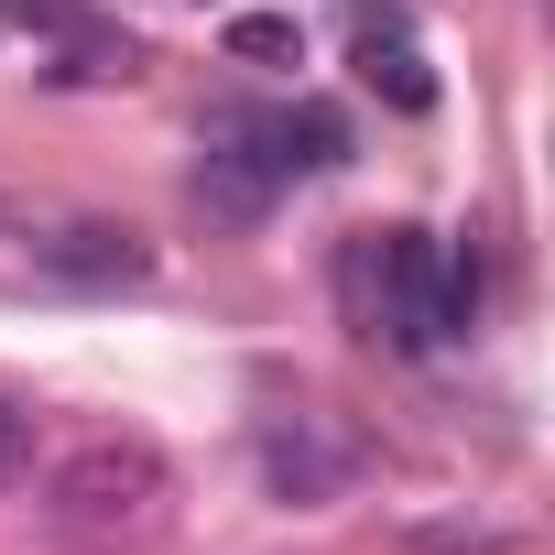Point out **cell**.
<instances>
[{"mask_svg": "<svg viewBox=\"0 0 555 555\" xmlns=\"http://www.w3.org/2000/svg\"><path fill=\"white\" fill-rule=\"evenodd\" d=\"M261 468H272V490H284V501H338L360 457L327 447L317 425H272V436H261Z\"/></svg>", "mask_w": 555, "mask_h": 555, "instance_id": "6", "label": "cell"}, {"mask_svg": "<svg viewBox=\"0 0 555 555\" xmlns=\"http://www.w3.org/2000/svg\"><path fill=\"white\" fill-rule=\"evenodd\" d=\"M164 501H175V468H164L153 436H88V447L44 479V512H55L66 533H142Z\"/></svg>", "mask_w": 555, "mask_h": 555, "instance_id": "1", "label": "cell"}, {"mask_svg": "<svg viewBox=\"0 0 555 555\" xmlns=\"http://www.w3.org/2000/svg\"><path fill=\"white\" fill-rule=\"evenodd\" d=\"M349 55H360V88H382L403 120L436 109V66H425V44H414L403 12H360V44H349Z\"/></svg>", "mask_w": 555, "mask_h": 555, "instance_id": "3", "label": "cell"}, {"mask_svg": "<svg viewBox=\"0 0 555 555\" xmlns=\"http://www.w3.org/2000/svg\"><path fill=\"white\" fill-rule=\"evenodd\" d=\"M229 55L240 66H306V34H295V12H240L229 23Z\"/></svg>", "mask_w": 555, "mask_h": 555, "instance_id": "7", "label": "cell"}, {"mask_svg": "<svg viewBox=\"0 0 555 555\" xmlns=\"http://www.w3.org/2000/svg\"><path fill=\"white\" fill-rule=\"evenodd\" d=\"M12 229H23V207H12V196H0V240H12Z\"/></svg>", "mask_w": 555, "mask_h": 555, "instance_id": "9", "label": "cell"}, {"mask_svg": "<svg viewBox=\"0 0 555 555\" xmlns=\"http://www.w3.org/2000/svg\"><path fill=\"white\" fill-rule=\"evenodd\" d=\"M34 261L55 272V284H142V272H153V240H142V229H109V218H77V229L34 240Z\"/></svg>", "mask_w": 555, "mask_h": 555, "instance_id": "4", "label": "cell"}, {"mask_svg": "<svg viewBox=\"0 0 555 555\" xmlns=\"http://www.w3.org/2000/svg\"><path fill=\"white\" fill-rule=\"evenodd\" d=\"M23 12H44V0H23Z\"/></svg>", "mask_w": 555, "mask_h": 555, "instance_id": "10", "label": "cell"}, {"mask_svg": "<svg viewBox=\"0 0 555 555\" xmlns=\"http://www.w3.org/2000/svg\"><path fill=\"white\" fill-rule=\"evenodd\" d=\"M360 272H371V295H382V327H392L403 349H436V338H457V327H468V306H479L468 261H447L425 229H382V250H371Z\"/></svg>", "mask_w": 555, "mask_h": 555, "instance_id": "2", "label": "cell"}, {"mask_svg": "<svg viewBox=\"0 0 555 555\" xmlns=\"http://www.w3.org/2000/svg\"><path fill=\"white\" fill-rule=\"evenodd\" d=\"M272 185H284V164L250 153V131H240V120H229V131L207 142V164H196V207H207V218H229V229H250V218L272 207Z\"/></svg>", "mask_w": 555, "mask_h": 555, "instance_id": "5", "label": "cell"}, {"mask_svg": "<svg viewBox=\"0 0 555 555\" xmlns=\"http://www.w3.org/2000/svg\"><path fill=\"white\" fill-rule=\"evenodd\" d=\"M12 479H34V414L0 403V490H12Z\"/></svg>", "mask_w": 555, "mask_h": 555, "instance_id": "8", "label": "cell"}]
</instances>
